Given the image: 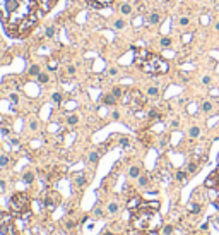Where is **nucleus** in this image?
Returning a JSON list of instances; mask_svg holds the SVG:
<instances>
[{"mask_svg":"<svg viewBox=\"0 0 219 235\" xmlns=\"http://www.w3.org/2000/svg\"><path fill=\"white\" fill-rule=\"evenodd\" d=\"M38 0H0V21L10 38H26L38 24Z\"/></svg>","mask_w":219,"mask_h":235,"instance_id":"f257e3e1","label":"nucleus"},{"mask_svg":"<svg viewBox=\"0 0 219 235\" xmlns=\"http://www.w3.org/2000/svg\"><path fill=\"white\" fill-rule=\"evenodd\" d=\"M134 62L135 65H139L144 72H147V74H164V72H168L170 69V65L168 62L164 60L163 57L156 55V53H152L149 50L146 48H139L135 50V58H134Z\"/></svg>","mask_w":219,"mask_h":235,"instance_id":"f03ea898","label":"nucleus"},{"mask_svg":"<svg viewBox=\"0 0 219 235\" xmlns=\"http://www.w3.org/2000/svg\"><path fill=\"white\" fill-rule=\"evenodd\" d=\"M157 209L156 208H151L147 206V204H142V206L139 208V209H135L134 213H132V227L137 228V230H154V227H152V223H154V220L157 218Z\"/></svg>","mask_w":219,"mask_h":235,"instance_id":"7ed1b4c3","label":"nucleus"},{"mask_svg":"<svg viewBox=\"0 0 219 235\" xmlns=\"http://www.w3.org/2000/svg\"><path fill=\"white\" fill-rule=\"evenodd\" d=\"M29 206H31V199L26 192H15L10 196L9 199V208H10V213L15 214V216H21L29 211Z\"/></svg>","mask_w":219,"mask_h":235,"instance_id":"20e7f679","label":"nucleus"},{"mask_svg":"<svg viewBox=\"0 0 219 235\" xmlns=\"http://www.w3.org/2000/svg\"><path fill=\"white\" fill-rule=\"evenodd\" d=\"M60 202H62V196L57 191H48L45 199H43V204H45V208L48 211H53L55 208H58Z\"/></svg>","mask_w":219,"mask_h":235,"instance_id":"39448f33","label":"nucleus"},{"mask_svg":"<svg viewBox=\"0 0 219 235\" xmlns=\"http://www.w3.org/2000/svg\"><path fill=\"white\" fill-rule=\"evenodd\" d=\"M125 100H127V103H129L134 110H140V108L144 106V103H146V98L140 95V91H135V89L129 91Z\"/></svg>","mask_w":219,"mask_h":235,"instance_id":"423d86ee","label":"nucleus"},{"mask_svg":"<svg viewBox=\"0 0 219 235\" xmlns=\"http://www.w3.org/2000/svg\"><path fill=\"white\" fill-rule=\"evenodd\" d=\"M57 4H58V0H38V9H40L41 14L45 16V14H48Z\"/></svg>","mask_w":219,"mask_h":235,"instance_id":"0eeeda50","label":"nucleus"},{"mask_svg":"<svg viewBox=\"0 0 219 235\" xmlns=\"http://www.w3.org/2000/svg\"><path fill=\"white\" fill-rule=\"evenodd\" d=\"M205 187H211V189L219 191V172L211 173V175L205 179Z\"/></svg>","mask_w":219,"mask_h":235,"instance_id":"6e6552de","label":"nucleus"},{"mask_svg":"<svg viewBox=\"0 0 219 235\" xmlns=\"http://www.w3.org/2000/svg\"><path fill=\"white\" fill-rule=\"evenodd\" d=\"M86 2L94 9H104V7H108V5H111L115 0H86Z\"/></svg>","mask_w":219,"mask_h":235,"instance_id":"1a4fd4ad","label":"nucleus"},{"mask_svg":"<svg viewBox=\"0 0 219 235\" xmlns=\"http://www.w3.org/2000/svg\"><path fill=\"white\" fill-rule=\"evenodd\" d=\"M140 206H142V201H140V197H139V196H137V197H132V199L127 202V208H129V209H132V211L139 209Z\"/></svg>","mask_w":219,"mask_h":235,"instance_id":"9d476101","label":"nucleus"},{"mask_svg":"<svg viewBox=\"0 0 219 235\" xmlns=\"http://www.w3.org/2000/svg\"><path fill=\"white\" fill-rule=\"evenodd\" d=\"M198 161H195V160H192L190 163H188V165H187V173H195L198 170Z\"/></svg>","mask_w":219,"mask_h":235,"instance_id":"9b49d317","label":"nucleus"},{"mask_svg":"<svg viewBox=\"0 0 219 235\" xmlns=\"http://www.w3.org/2000/svg\"><path fill=\"white\" fill-rule=\"evenodd\" d=\"M159 21H161V16L157 14V12H151V16L147 17V22H149V24H157Z\"/></svg>","mask_w":219,"mask_h":235,"instance_id":"f8f14e48","label":"nucleus"},{"mask_svg":"<svg viewBox=\"0 0 219 235\" xmlns=\"http://www.w3.org/2000/svg\"><path fill=\"white\" fill-rule=\"evenodd\" d=\"M103 103H104V105H115L116 103V98L113 96L111 93H110V95H104V96H103Z\"/></svg>","mask_w":219,"mask_h":235,"instance_id":"ddd939ff","label":"nucleus"},{"mask_svg":"<svg viewBox=\"0 0 219 235\" xmlns=\"http://www.w3.org/2000/svg\"><path fill=\"white\" fill-rule=\"evenodd\" d=\"M129 175L132 177V179H137V177H140V168H139V166H130Z\"/></svg>","mask_w":219,"mask_h":235,"instance_id":"4468645a","label":"nucleus"},{"mask_svg":"<svg viewBox=\"0 0 219 235\" xmlns=\"http://www.w3.org/2000/svg\"><path fill=\"white\" fill-rule=\"evenodd\" d=\"M22 179H24V182H26V184H29V185H31V184L34 182V173L33 172H26Z\"/></svg>","mask_w":219,"mask_h":235,"instance_id":"2eb2a0df","label":"nucleus"},{"mask_svg":"<svg viewBox=\"0 0 219 235\" xmlns=\"http://www.w3.org/2000/svg\"><path fill=\"white\" fill-rule=\"evenodd\" d=\"M111 95H113V96H115L116 100H120V98L123 96V89H122V88H118V86H116V88H113V89H111Z\"/></svg>","mask_w":219,"mask_h":235,"instance_id":"dca6fc26","label":"nucleus"},{"mask_svg":"<svg viewBox=\"0 0 219 235\" xmlns=\"http://www.w3.org/2000/svg\"><path fill=\"white\" fill-rule=\"evenodd\" d=\"M188 136H190L192 139H195L200 136V129L198 127H190V131H188Z\"/></svg>","mask_w":219,"mask_h":235,"instance_id":"f3484780","label":"nucleus"},{"mask_svg":"<svg viewBox=\"0 0 219 235\" xmlns=\"http://www.w3.org/2000/svg\"><path fill=\"white\" fill-rule=\"evenodd\" d=\"M86 184V177L82 175V173H77V177H75V185H84Z\"/></svg>","mask_w":219,"mask_h":235,"instance_id":"a211bd4d","label":"nucleus"},{"mask_svg":"<svg viewBox=\"0 0 219 235\" xmlns=\"http://www.w3.org/2000/svg\"><path fill=\"white\" fill-rule=\"evenodd\" d=\"M36 77H38V83H41V84H46L48 83V74H45V72H40Z\"/></svg>","mask_w":219,"mask_h":235,"instance_id":"6ab92c4d","label":"nucleus"},{"mask_svg":"<svg viewBox=\"0 0 219 235\" xmlns=\"http://www.w3.org/2000/svg\"><path fill=\"white\" fill-rule=\"evenodd\" d=\"M147 184H149V177H147V175H140V177H139V185L146 187Z\"/></svg>","mask_w":219,"mask_h":235,"instance_id":"aec40b11","label":"nucleus"},{"mask_svg":"<svg viewBox=\"0 0 219 235\" xmlns=\"http://www.w3.org/2000/svg\"><path fill=\"white\" fill-rule=\"evenodd\" d=\"M200 108H202V112H205V113H209V112L212 110V103H211V101H204Z\"/></svg>","mask_w":219,"mask_h":235,"instance_id":"412c9836","label":"nucleus"},{"mask_svg":"<svg viewBox=\"0 0 219 235\" xmlns=\"http://www.w3.org/2000/svg\"><path fill=\"white\" fill-rule=\"evenodd\" d=\"M51 100H53L55 105H60L62 103V95L60 93H53V95H51Z\"/></svg>","mask_w":219,"mask_h":235,"instance_id":"4be33fe9","label":"nucleus"},{"mask_svg":"<svg viewBox=\"0 0 219 235\" xmlns=\"http://www.w3.org/2000/svg\"><path fill=\"white\" fill-rule=\"evenodd\" d=\"M147 95H149V96H157V95H159V89H157L156 86H151L149 89H147Z\"/></svg>","mask_w":219,"mask_h":235,"instance_id":"5701e85b","label":"nucleus"},{"mask_svg":"<svg viewBox=\"0 0 219 235\" xmlns=\"http://www.w3.org/2000/svg\"><path fill=\"white\" fill-rule=\"evenodd\" d=\"M120 10H122V14L127 16V14H130V12H132V7H130L129 4H123L122 7H120Z\"/></svg>","mask_w":219,"mask_h":235,"instance_id":"b1692460","label":"nucleus"},{"mask_svg":"<svg viewBox=\"0 0 219 235\" xmlns=\"http://www.w3.org/2000/svg\"><path fill=\"white\" fill-rule=\"evenodd\" d=\"M77 122H79V117H77V115H70V117H67V124L75 125Z\"/></svg>","mask_w":219,"mask_h":235,"instance_id":"393cba45","label":"nucleus"},{"mask_svg":"<svg viewBox=\"0 0 219 235\" xmlns=\"http://www.w3.org/2000/svg\"><path fill=\"white\" fill-rule=\"evenodd\" d=\"M176 180H180V182H183V180H187V170H182V172H176Z\"/></svg>","mask_w":219,"mask_h":235,"instance_id":"a878e982","label":"nucleus"},{"mask_svg":"<svg viewBox=\"0 0 219 235\" xmlns=\"http://www.w3.org/2000/svg\"><path fill=\"white\" fill-rule=\"evenodd\" d=\"M40 74V67L38 65H31V69H29V76H38Z\"/></svg>","mask_w":219,"mask_h":235,"instance_id":"bb28decb","label":"nucleus"},{"mask_svg":"<svg viewBox=\"0 0 219 235\" xmlns=\"http://www.w3.org/2000/svg\"><path fill=\"white\" fill-rule=\"evenodd\" d=\"M98 160H99V154H98L96 151H93L91 154H89V161H91V163H96Z\"/></svg>","mask_w":219,"mask_h":235,"instance_id":"cd10ccee","label":"nucleus"},{"mask_svg":"<svg viewBox=\"0 0 219 235\" xmlns=\"http://www.w3.org/2000/svg\"><path fill=\"white\" fill-rule=\"evenodd\" d=\"M163 234L164 235H171L173 234V227H171V225H164L163 227Z\"/></svg>","mask_w":219,"mask_h":235,"instance_id":"c85d7f7f","label":"nucleus"},{"mask_svg":"<svg viewBox=\"0 0 219 235\" xmlns=\"http://www.w3.org/2000/svg\"><path fill=\"white\" fill-rule=\"evenodd\" d=\"M170 45H171V38H168V36L161 38V47H170Z\"/></svg>","mask_w":219,"mask_h":235,"instance_id":"c756f323","label":"nucleus"},{"mask_svg":"<svg viewBox=\"0 0 219 235\" xmlns=\"http://www.w3.org/2000/svg\"><path fill=\"white\" fill-rule=\"evenodd\" d=\"M55 33H57V29H55L53 26H51V28H48V29H46V38H53Z\"/></svg>","mask_w":219,"mask_h":235,"instance_id":"7c9ffc66","label":"nucleus"},{"mask_svg":"<svg viewBox=\"0 0 219 235\" xmlns=\"http://www.w3.org/2000/svg\"><path fill=\"white\" fill-rule=\"evenodd\" d=\"M108 211L110 213H116V211H118V204H116V202H111L108 206Z\"/></svg>","mask_w":219,"mask_h":235,"instance_id":"2f4dec72","label":"nucleus"},{"mask_svg":"<svg viewBox=\"0 0 219 235\" xmlns=\"http://www.w3.org/2000/svg\"><path fill=\"white\" fill-rule=\"evenodd\" d=\"M9 165V158H7L5 154H2L0 156V166H7Z\"/></svg>","mask_w":219,"mask_h":235,"instance_id":"473e14b6","label":"nucleus"},{"mask_svg":"<svg viewBox=\"0 0 219 235\" xmlns=\"http://www.w3.org/2000/svg\"><path fill=\"white\" fill-rule=\"evenodd\" d=\"M188 209H190L192 213H200V206H198V204H190Z\"/></svg>","mask_w":219,"mask_h":235,"instance_id":"72a5a7b5","label":"nucleus"},{"mask_svg":"<svg viewBox=\"0 0 219 235\" xmlns=\"http://www.w3.org/2000/svg\"><path fill=\"white\" fill-rule=\"evenodd\" d=\"M180 26H187V24H188V22H190V19H188V17H180Z\"/></svg>","mask_w":219,"mask_h":235,"instance_id":"f704fd0d","label":"nucleus"},{"mask_svg":"<svg viewBox=\"0 0 219 235\" xmlns=\"http://www.w3.org/2000/svg\"><path fill=\"white\" fill-rule=\"evenodd\" d=\"M120 144H122L123 148H127V146L130 144V141H129V139H127V137H122V139H120Z\"/></svg>","mask_w":219,"mask_h":235,"instance_id":"c9c22d12","label":"nucleus"},{"mask_svg":"<svg viewBox=\"0 0 219 235\" xmlns=\"http://www.w3.org/2000/svg\"><path fill=\"white\" fill-rule=\"evenodd\" d=\"M149 118H159V113L156 110H151L149 112Z\"/></svg>","mask_w":219,"mask_h":235,"instance_id":"e433bc0d","label":"nucleus"},{"mask_svg":"<svg viewBox=\"0 0 219 235\" xmlns=\"http://www.w3.org/2000/svg\"><path fill=\"white\" fill-rule=\"evenodd\" d=\"M123 26H125V22H123V21H116V22H115V28H116V29H122Z\"/></svg>","mask_w":219,"mask_h":235,"instance_id":"4c0bfd02","label":"nucleus"},{"mask_svg":"<svg viewBox=\"0 0 219 235\" xmlns=\"http://www.w3.org/2000/svg\"><path fill=\"white\" fill-rule=\"evenodd\" d=\"M144 235H159L156 232V230H146V232H144Z\"/></svg>","mask_w":219,"mask_h":235,"instance_id":"58836bf2","label":"nucleus"},{"mask_svg":"<svg viewBox=\"0 0 219 235\" xmlns=\"http://www.w3.org/2000/svg\"><path fill=\"white\" fill-rule=\"evenodd\" d=\"M10 101H12V103H17V101H19V98H17V95H10Z\"/></svg>","mask_w":219,"mask_h":235,"instance_id":"ea45409f","label":"nucleus"},{"mask_svg":"<svg viewBox=\"0 0 219 235\" xmlns=\"http://www.w3.org/2000/svg\"><path fill=\"white\" fill-rule=\"evenodd\" d=\"M202 83H204V84H209V83H211V77H209V76H204V77H202Z\"/></svg>","mask_w":219,"mask_h":235,"instance_id":"a19ab883","label":"nucleus"},{"mask_svg":"<svg viewBox=\"0 0 219 235\" xmlns=\"http://www.w3.org/2000/svg\"><path fill=\"white\" fill-rule=\"evenodd\" d=\"M48 69H50V70L57 69V62H50V65H48Z\"/></svg>","mask_w":219,"mask_h":235,"instance_id":"79ce46f5","label":"nucleus"},{"mask_svg":"<svg viewBox=\"0 0 219 235\" xmlns=\"http://www.w3.org/2000/svg\"><path fill=\"white\" fill-rule=\"evenodd\" d=\"M31 129H33V131H36V129H38V122H36V120H33V122H31Z\"/></svg>","mask_w":219,"mask_h":235,"instance_id":"37998d69","label":"nucleus"},{"mask_svg":"<svg viewBox=\"0 0 219 235\" xmlns=\"http://www.w3.org/2000/svg\"><path fill=\"white\" fill-rule=\"evenodd\" d=\"M67 72H68V74H74V72H75V67H74V65L67 67Z\"/></svg>","mask_w":219,"mask_h":235,"instance_id":"c03bdc74","label":"nucleus"},{"mask_svg":"<svg viewBox=\"0 0 219 235\" xmlns=\"http://www.w3.org/2000/svg\"><path fill=\"white\" fill-rule=\"evenodd\" d=\"M111 117L115 118V120H118V118H120V113H118V112H113V115H111Z\"/></svg>","mask_w":219,"mask_h":235,"instance_id":"a18cd8bd","label":"nucleus"},{"mask_svg":"<svg viewBox=\"0 0 219 235\" xmlns=\"http://www.w3.org/2000/svg\"><path fill=\"white\" fill-rule=\"evenodd\" d=\"M4 189H5V182H4V180H0V191H4Z\"/></svg>","mask_w":219,"mask_h":235,"instance_id":"49530a36","label":"nucleus"},{"mask_svg":"<svg viewBox=\"0 0 219 235\" xmlns=\"http://www.w3.org/2000/svg\"><path fill=\"white\" fill-rule=\"evenodd\" d=\"M0 235H7V234L4 232V230H0Z\"/></svg>","mask_w":219,"mask_h":235,"instance_id":"de8ad7c7","label":"nucleus"},{"mask_svg":"<svg viewBox=\"0 0 219 235\" xmlns=\"http://www.w3.org/2000/svg\"><path fill=\"white\" fill-rule=\"evenodd\" d=\"M216 29H218V31H219V22H216Z\"/></svg>","mask_w":219,"mask_h":235,"instance_id":"09e8293b","label":"nucleus"},{"mask_svg":"<svg viewBox=\"0 0 219 235\" xmlns=\"http://www.w3.org/2000/svg\"><path fill=\"white\" fill-rule=\"evenodd\" d=\"M104 235H113V234H111V232H108V234H104Z\"/></svg>","mask_w":219,"mask_h":235,"instance_id":"8fccbe9b","label":"nucleus"}]
</instances>
